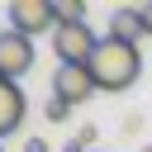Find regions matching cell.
Listing matches in <instances>:
<instances>
[{
  "instance_id": "ba28073f",
  "label": "cell",
  "mask_w": 152,
  "mask_h": 152,
  "mask_svg": "<svg viewBox=\"0 0 152 152\" xmlns=\"http://www.w3.org/2000/svg\"><path fill=\"white\" fill-rule=\"evenodd\" d=\"M52 5H57V28L86 24V0H52Z\"/></svg>"
},
{
  "instance_id": "277c9868",
  "label": "cell",
  "mask_w": 152,
  "mask_h": 152,
  "mask_svg": "<svg viewBox=\"0 0 152 152\" xmlns=\"http://www.w3.org/2000/svg\"><path fill=\"white\" fill-rule=\"evenodd\" d=\"M28 66H33V38L5 28L0 33V76L5 81H19V76H28Z\"/></svg>"
},
{
  "instance_id": "30bf717a",
  "label": "cell",
  "mask_w": 152,
  "mask_h": 152,
  "mask_svg": "<svg viewBox=\"0 0 152 152\" xmlns=\"http://www.w3.org/2000/svg\"><path fill=\"white\" fill-rule=\"evenodd\" d=\"M24 152H52V147H48L43 138H28V142H24Z\"/></svg>"
},
{
  "instance_id": "5b68a950",
  "label": "cell",
  "mask_w": 152,
  "mask_h": 152,
  "mask_svg": "<svg viewBox=\"0 0 152 152\" xmlns=\"http://www.w3.org/2000/svg\"><path fill=\"white\" fill-rule=\"evenodd\" d=\"M52 95L62 100V104H86L90 95H95V76H90V66H57V76H52Z\"/></svg>"
},
{
  "instance_id": "52a82bcc",
  "label": "cell",
  "mask_w": 152,
  "mask_h": 152,
  "mask_svg": "<svg viewBox=\"0 0 152 152\" xmlns=\"http://www.w3.org/2000/svg\"><path fill=\"white\" fill-rule=\"evenodd\" d=\"M109 38H119V43H138V38H147V28H142V10H138V5H119V10L109 14Z\"/></svg>"
},
{
  "instance_id": "6da1fadb",
  "label": "cell",
  "mask_w": 152,
  "mask_h": 152,
  "mask_svg": "<svg viewBox=\"0 0 152 152\" xmlns=\"http://www.w3.org/2000/svg\"><path fill=\"white\" fill-rule=\"evenodd\" d=\"M90 76H95V90H128L138 76H142V52L138 43H119V38H100L95 57H90Z\"/></svg>"
},
{
  "instance_id": "7c38bea8",
  "label": "cell",
  "mask_w": 152,
  "mask_h": 152,
  "mask_svg": "<svg viewBox=\"0 0 152 152\" xmlns=\"http://www.w3.org/2000/svg\"><path fill=\"white\" fill-rule=\"evenodd\" d=\"M147 152H152V147H147Z\"/></svg>"
},
{
  "instance_id": "9c48e42d",
  "label": "cell",
  "mask_w": 152,
  "mask_h": 152,
  "mask_svg": "<svg viewBox=\"0 0 152 152\" xmlns=\"http://www.w3.org/2000/svg\"><path fill=\"white\" fill-rule=\"evenodd\" d=\"M66 114H71V104H62V100H57V95H52V100H48V104H43V119H48V124H62V119H66Z\"/></svg>"
},
{
  "instance_id": "7a4b0ae2",
  "label": "cell",
  "mask_w": 152,
  "mask_h": 152,
  "mask_svg": "<svg viewBox=\"0 0 152 152\" xmlns=\"http://www.w3.org/2000/svg\"><path fill=\"white\" fill-rule=\"evenodd\" d=\"M52 48H57V62L62 66H90L100 38L90 24H71V28H52Z\"/></svg>"
},
{
  "instance_id": "3957f363",
  "label": "cell",
  "mask_w": 152,
  "mask_h": 152,
  "mask_svg": "<svg viewBox=\"0 0 152 152\" xmlns=\"http://www.w3.org/2000/svg\"><path fill=\"white\" fill-rule=\"evenodd\" d=\"M10 28L24 38H38V33L57 28V5L52 0H10Z\"/></svg>"
},
{
  "instance_id": "8992f818",
  "label": "cell",
  "mask_w": 152,
  "mask_h": 152,
  "mask_svg": "<svg viewBox=\"0 0 152 152\" xmlns=\"http://www.w3.org/2000/svg\"><path fill=\"white\" fill-rule=\"evenodd\" d=\"M24 90H19V81H5L0 76V138H10L19 124H24Z\"/></svg>"
},
{
  "instance_id": "8fae6325",
  "label": "cell",
  "mask_w": 152,
  "mask_h": 152,
  "mask_svg": "<svg viewBox=\"0 0 152 152\" xmlns=\"http://www.w3.org/2000/svg\"><path fill=\"white\" fill-rule=\"evenodd\" d=\"M138 10H142V28H147V38H152V0H147V5H138Z\"/></svg>"
}]
</instances>
